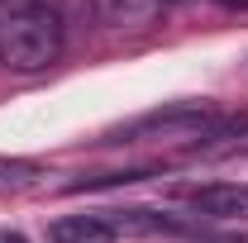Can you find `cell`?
<instances>
[{
  "label": "cell",
  "instance_id": "1",
  "mask_svg": "<svg viewBox=\"0 0 248 243\" xmlns=\"http://www.w3.org/2000/svg\"><path fill=\"white\" fill-rule=\"evenodd\" d=\"M62 58V15L53 0H0V67L43 72Z\"/></svg>",
  "mask_w": 248,
  "mask_h": 243
},
{
  "label": "cell",
  "instance_id": "2",
  "mask_svg": "<svg viewBox=\"0 0 248 243\" xmlns=\"http://www.w3.org/2000/svg\"><path fill=\"white\" fill-rule=\"evenodd\" d=\"M244 129H248V110L219 115L215 105H205V100H177V105H162V110H148V115L129 120L124 129H115L105 143H143V138H191V143H210V138H229V134H244Z\"/></svg>",
  "mask_w": 248,
  "mask_h": 243
},
{
  "label": "cell",
  "instance_id": "3",
  "mask_svg": "<svg viewBox=\"0 0 248 243\" xmlns=\"http://www.w3.org/2000/svg\"><path fill=\"white\" fill-rule=\"evenodd\" d=\"M186 205L205 219H244L248 214V186L239 182H210V186H196L186 191Z\"/></svg>",
  "mask_w": 248,
  "mask_h": 243
},
{
  "label": "cell",
  "instance_id": "4",
  "mask_svg": "<svg viewBox=\"0 0 248 243\" xmlns=\"http://www.w3.org/2000/svg\"><path fill=\"white\" fill-rule=\"evenodd\" d=\"M120 239V229H115V219L105 210L95 214H62L48 224V243H115Z\"/></svg>",
  "mask_w": 248,
  "mask_h": 243
},
{
  "label": "cell",
  "instance_id": "5",
  "mask_svg": "<svg viewBox=\"0 0 248 243\" xmlns=\"http://www.w3.org/2000/svg\"><path fill=\"white\" fill-rule=\"evenodd\" d=\"M91 10L110 29H148L162 15V0H91Z\"/></svg>",
  "mask_w": 248,
  "mask_h": 243
},
{
  "label": "cell",
  "instance_id": "6",
  "mask_svg": "<svg viewBox=\"0 0 248 243\" xmlns=\"http://www.w3.org/2000/svg\"><path fill=\"white\" fill-rule=\"evenodd\" d=\"M43 167L38 162H0V186H24V182H33Z\"/></svg>",
  "mask_w": 248,
  "mask_h": 243
},
{
  "label": "cell",
  "instance_id": "7",
  "mask_svg": "<svg viewBox=\"0 0 248 243\" xmlns=\"http://www.w3.org/2000/svg\"><path fill=\"white\" fill-rule=\"evenodd\" d=\"M201 243H248V234H215V239H201Z\"/></svg>",
  "mask_w": 248,
  "mask_h": 243
},
{
  "label": "cell",
  "instance_id": "8",
  "mask_svg": "<svg viewBox=\"0 0 248 243\" xmlns=\"http://www.w3.org/2000/svg\"><path fill=\"white\" fill-rule=\"evenodd\" d=\"M0 243H29V239H24L19 229H0Z\"/></svg>",
  "mask_w": 248,
  "mask_h": 243
},
{
  "label": "cell",
  "instance_id": "9",
  "mask_svg": "<svg viewBox=\"0 0 248 243\" xmlns=\"http://www.w3.org/2000/svg\"><path fill=\"white\" fill-rule=\"evenodd\" d=\"M224 5H248V0H224Z\"/></svg>",
  "mask_w": 248,
  "mask_h": 243
},
{
  "label": "cell",
  "instance_id": "10",
  "mask_svg": "<svg viewBox=\"0 0 248 243\" xmlns=\"http://www.w3.org/2000/svg\"><path fill=\"white\" fill-rule=\"evenodd\" d=\"M162 5H167V0H162ZM172 5H186V0H172Z\"/></svg>",
  "mask_w": 248,
  "mask_h": 243
}]
</instances>
